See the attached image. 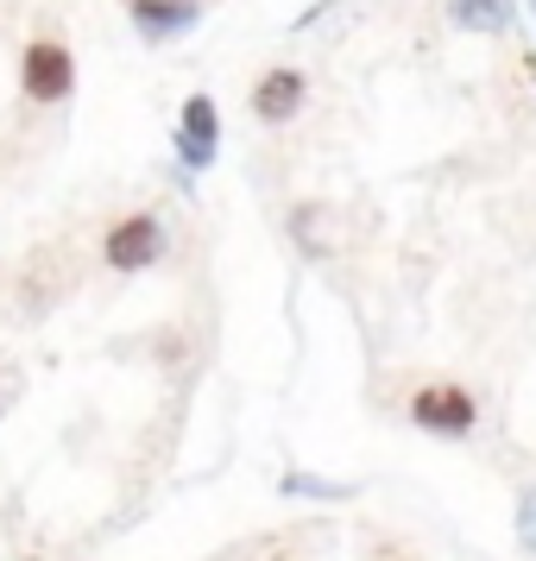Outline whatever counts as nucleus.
Instances as JSON below:
<instances>
[{
  "label": "nucleus",
  "instance_id": "nucleus-10",
  "mask_svg": "<svg viewBox=\"0 0 536 561\" xmlns=\"http://www.w3.org/2000/svg\"><path fill=\"white\" fill-rule=\"evenodd\" d=\"M531 13H536V0H531Z\"/></svg>",
  "mask_w": 536,
  "mask_h": 561
},
{
  "label": "nucleus",
  "instance_id": "nucleus-11",
  "mask_svg": "<svg viewBox=\"0 0 536 561\" xmlns=\"http://www.w3.org/2000/svg\"><path fill=\"white\" fill-rule=\"evenodd\" d=\"M26 561H38V556H26Z\"/></svg>",
  "mask_w": 536,
  "mask_h": 561
},
{
  "label": "nucleus",
  "instance_id": "nucleus-8",
  "mask_svg": "<svg viewBox=\"0 0 536 561\" xmlns=\"http://www.w3.org/2000/svg\"><path fill=\"white\" fill-rule=\"evenodd\" d=\"M278 492H284V499H329V505H341V499H354V485L322 480V473H304V467H284Z\"/></svg>",
  "mask_w": 536,
  "mask_h": 561
},
{
  "label": "nucleus",
  "instance_id": "nucleus-4",
  "mask_svg": "<svg viewBox=\"0 0 536 561\" xmlns=\"http://www.w3.org/2000/svg\"><path fill=\"white\" fill-rule=\"evenodd\" d=\"M178 178L196 183L203 171H215V158H221V107H215V95H190L178 114Z\"/></svg>",
  "mask_w": 536,
  "mask_h": 561
},
{
  "label": "nucleus",
  "instance_id": "nucleus-5",
  "mask_svg": "<svg viewBox=\"0 0 536 561\" xmlns=\"http://www.w3.org/2000/svg\"><path fill=\"white\" fill-rule=\"evenodd\" d=\"M304 102H309V77L290 70V64H272V70L253 82V95H247L259 127H290V121L304 114Z\"/></svg>",
  "mask_w": 536,
  "mask_h": 561
},
{
  "label": "nucleus",
  "instance_id": "nucleus-9",
  "mask_svg": "<svg viewBox=\"0 0 536 561\" xmlns=\"http://www.w3.org/2000/svg\"><path fill=\"white\" fill-rule=\"evenodd\" d=\"M517 542H524V556H536V485H524V499H517Z\"/></svg>",
  "mask_w": 536,
  "mask_h": 561
},
{
  "label": "nucleus",
  "instance_id": "nucleus-2",
  "mask_svg": "<svg viewBox=\"0 0 536 561\" xmlns=\"http://www.w3.org/2000/svg\"><path fill=\"white\" fill-rule=\"evenodd\" d=\"M410 423L423 435H442V442H460V435H474L480 423V398L455 379H435V385H417L410 391Z\"/></svg>",
  "mask_w": 536,
  "mask_h": 561
},
{
  "label": "nucleus",
  "instance_id": "nucleus-3",
  "mask_svg": "<svg viewBox=\"0 0 536 561\" xmlns=\"http://www.w3.org/2000/svg\"><path fill=\"white\" fill-rule=\"evenodd\" d=\"M70 89H77V51L64 38H32L20 51V95L32 107H57L70 102Z\"/></svg>",
  "mask_w": 536,
  "mask_h": 561
},
{
  "label": "nucleus",
  "instance_id": "nucleus-6",
  "mask_svg": "<svg viewBox=\"0 0 536 561\" xmlns=\"http://www.w3.org/2000/svg\"><path fill=\"white\" fill-rule=\"evenodd\" d=\"M121 7H127L133 32L146 45H171V38H183V32L203 20V0H121Z\"/></svg>",
  "mask_w": 536,
  "mask_h": 561
},
{
  "label": "nucleus",
  "instance_id": "nucleus-7",
  "mask_svg": "<svg viewBox=\"0 0 536 561\" xmlns=\"http://www.w3.org/2000/svg\"><path fill=\"white\" fill-rule=\"evenodd\" d=\"M448 20L480 38H505L517 26V0H448Z\"/></svg>",
  "mask_w": 536,
  "mask_h": 561
},
{
  "label": "nucleus",
  "instance_id": "nucleus-1",
  "mask_svg": "<svg viewBox=\"0 0 536 561\" xmlns=\"http://www.w3.org/2000/svg\"><path fill=\"white\" fill-rule=\"evenodd\" d=\"M164 253H171V228L158 221L152 208H133L121 221H107V233H102V259H107V272H121V278L152 272Z\"/></svg>",
  "mask_w": 536,
  "mask_h": 561
}]
</instances>
